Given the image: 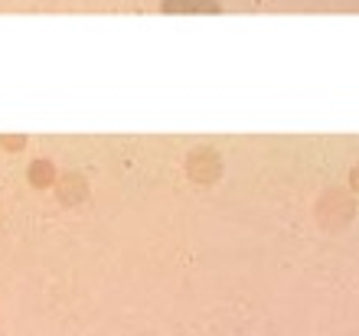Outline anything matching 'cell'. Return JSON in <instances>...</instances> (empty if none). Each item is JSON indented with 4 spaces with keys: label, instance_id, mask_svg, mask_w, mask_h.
<instances>
[{
    "label": "cell",
    "instance_id": "obj_1",
    "mask_svg": "<svg viewBox=\"0 0 359 336\" xmlns=\"http://www.w3.org/2000/svg\"><path fill=\"white\" fill-rule=\"evenodd\" d=\"M27 177H29V187H36V189H49V187H56V167H53V160H33L27 170Z\"/></svg>",
    "mask_w": 359,
    "mask_h": 336
},
{
    "label": "cell",
    "instance_id": "obj_2",
    "mask_svg": "<svg viewBox=\"0 0 359 336\" xmlns=\"http://www.w3.org/2000/svg\"><path fill=\"white\" fill-rule=\"evenodd\" d=\"M56 193H59V199H62L66 206H79V199L86 196V183H82L79 173H69V180L66 177L56 180Z\"/></svg>",
    "mask_w": 359,
    "mask_h": 336
},
{
    "label": "cell",
    "instance_id": "obj_3",
    "mask_svg": "<svg viewBox=\"0 0 359 336\" xmlns=\"http://www.w3.org/2000/svg\"><path fill=\"white\" fill-rule=\"evenodd\" d=\"M167 13H216V0H163Z\"/></svg>",
    "mask_w": 359,
    "mask_h": 336
},
{
    "label": "cell",
    "instance_id": "obj_4",
    "mask_svg": "<svg viewBox=\"0 0 359 336\" xmlns=\"http://www.w3.org/2000/svg\"><path fill=\"white\" fill-rule=\"evenodd\" d=\"M0 147L7 150V154H20V150L27 147V137L23 134H0Z\"/></svg>",
    "mask_w": 359,
    "mask_h": 336
}]
</instances>
